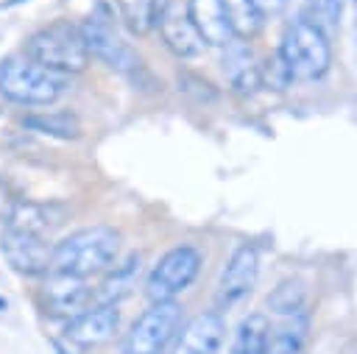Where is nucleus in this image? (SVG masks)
<instances>
[{
	"label": "nucleus",
	"instance_id": "obj_23",
	"mask_svg": "<svg viewBox=\"0 0 357 354\" xmlns=\"http://www.w3.org/2000/svg\"><path fill=\"white\" fill-rule=\"evenodd\" d=\"M343 8H346V0H304V14L301 17L329 36L340 28Z\"/></svg>",
	"mask_w": 357,
	"mask_h": 354
},
{
	"label": "nucleus",
	"instance_id": "obj_26",
	"mask_svg": "<svg viewBox=\"0 0 357 354\" xmlns=\"http://www.w3.org/2000/svg\"><path fill=\"white\" fill-rule=\"evenodd\" d=\"M20 3H28V0H6L3 8H11V6H20Z\"/></svg>",
	"mask_w": 357,
	"mask_h": 354
},
{
	"label": "nucleus",
	"instance_id": "obj_10",
	"mask_svg": "<svg viewBox=\"0 0 357 354\" xmlns=\"http://www.w3.org/2000/svg\"><path fill=\"white\" fill-rule=\"evenodd\" d=\"M0 251H3L6 262L22 276H47V270H50L53 243L47 237L22 234V231L3 226L0 229Z\"/></svg>",
	"mask_w": 357,
	"mask_h": 354
},
{
	"label": "nucleus",
	"instance_id": "obj_3",
	"mask_svg": "<svg viewBox=\"0 0 357 354\" xmlns=\"http://www.w3.org/2000/svg\"><path fill=\"white\" fill-rule=\"evenodd\" d=\"M22 56L64 75L84 72L89 64V53L81 39V31L70 22H50L36 33H31L25 39Z\"/></svg>",
	"mask_w": 357,
	"mask_h": 354
},
{
	"label": "nucleus",
	"instance_id": "obj_4",
	"mask_svg": "<svg viewBox=\"0 0 357 354\" xmlns=\"http://www.w3.org/2000/svg\"><path fill=\"white\" fill-rule=\"evenodd\" d=\"M279 56L287 64L293 81H318L329 72L332 64L329 36L304 17H298L284 28Z\"/></svg>",
	"mask_w": 357,
	"mask_h": 354
},
{
	"label": "nucleus",
	"instance_id": "obj_18",
	"mask_svg": "<svg viewBox=\"0 0 357 354\" xmlns=\"http://www.w3.org/2000/svg\"><path fill=\"white\" fill-rule=\"evenodd\" d=\"M220 3H223V14H226V25L231 31V39L251 42L262 31L265 17L257 11V6L251 0H220Z\"/></svg>",
	"mask_w": 357,
	"mask_h": 354
},
{
	"label": "nucleus",
	"instance_id": "obj_20",
	"mask_svg": "<svg viewBox=\"0 0 357 354\" xmlns=\"http://www.w3.org/2000/svg\"><path fill=\"white\" fill-rule=\"evenodd\" d=\"M268 337H271V323H268V318L259 315V312H254V315H248V318L240 321L229 354H265Z\"/></svg>",
	"mask_w": 357,
	"mask_h": 354
},
{
	"label": "nucleus",
	"instance_id": "obj_12",
	"mask_svg": "<svg viewBox=\"0 0 357 354\" xmlns=\"http://www.w3.org/2000/svg\"><path fill=\"white\" fill-rule=\"evenodd\" d=\"M226 337V323L220 312H201L181 323L176 340H173V354H218Z\"/></svg>",
	"mask_w": 357,
	"mask_h": 354
},
{
	"label": "nucleus",
	"instance_id": "obj_19",
	"mask_svg": "<svg viewBox=\"0 0 357 354\" xmlns=\"http://www.w3.org/2000/svg\"><path fill=\"white\" fill-rule=\"evenodd\" d=\"M22 125L28 131L45 134V137H56V139H78L81 137V125L73 114L67 111H33L22 117Z\"/></svg>",
	"mask_w": 357,
	"mask_h": 354
},
{
	"label": "nucleus",
	"instance_id": "obj_28",
	"mask_svg": "<svg viewBox=\"0 0 357 354\" xmlns=\"http://www.w3.org/2000/svg\"><path fill=\"white\" fill-rule=\"evenodd\" d=\"M0 309H6V298H0Z\"/></svg>",
	"mask_w": 357,
	"mask_h": 354
},
{
	"label": "nucleus",
	"instance_id": "obj_16",
	"mask_svg": "<svg viewBox=\"0 0 357 354\" xmlns=\"http://www.w3.org/2000/svg\"><path fill=\"white\" fill-rule=\"evenodd\" d=\"M139 276V254H131L123 262H114L106 273H100V282L95 284V301L98 304H120L134 287Z\"/></svg>",
	"mask_w": 357,
	"mask_h": 354
},
{
	"label": "nucleus",
	"instance_id": "obj_8",
	"mask_svg": "<svg viewBox=\"0 0 357 354\" xmlns=\"http://www.w3.org/2000/svg\"><path fill=\"white\" fill-rule=\"evenodd\" d=\"M36 298L45 315L59 318V321H73L98 304L95 284H89V279H75V276H61V273H47Z\"/></svg>",
	"mask_w": 357,
	"mask_h": 354
},
{
	"label": "nucleus",
	"instance_id": "obj_25",
	"mask_svg": "<svg viewBox=\"0 0 357 354\" xmlns=\"http://www.w3.org/2000/svg\"><path fill=\"white\" fill-rule=\"evenodd\" d=\"M251 3L257 6V11H259L262 17H276V14H282L284 6H287V0H251Z\"/></svg>",
	"mask_w": 357,
	"mask_h": 354
},
{
	"label": "nucleus",
	"instance_id": "obj_5",
	"mask_svg": "<svg viewBox=\"0 0 357 354\" xmlns=\"http://www.w3.org/2000/svg\"><path fill=\"white\" fill-rule=\"evenodd\" d=\"M204 254L195 245H176L159 256V262L145 276V298L151 304L176 301L201 273Z\"/></svg>",
	"mask_w": 357,
	"mask_h": 354
},
{
	"label": "nucleus",
	"instance_id": "obj_7",
	"mask_svg": "<svg viewBox=\"0 0 357 354\" xmlns=\"http://www.w3.org/2000/svg\"><path fill=\"white\" fill-rule=\"evenodd\" d=\"M78 31H81V39L86 45V53L92 59H98L100 64H106L109 70H114L120 75H128V78H134L145 70L142 59L114 33V28L106 17H92L89 14Z\"/></svg>",
	"mask_w": 357,
	"mask_h": 354
},
{
	"label": "nucleus",
	"instance_id": "obj_22",
	"mask_svg": "<svg viewBox=\"0 0 357 354\" xmlns=\"http://www.w3.org/2000/svg\"><path fill=\"white\" fill-rule=\"evenodd\" d=\"M265 354H307V321L304 315L290 318L271 332Z\"/></svg>",
	"mask_w": 357,
	"mask_h": 354
},
{
	"label": "nucleus",
	"instance_id": "obj_11",
	"mask_svg": "<svg viewBox=\"0 0 357 354\" xmlns=\"http://www.w3.org/2000/svg\"><path fill=\"white\" fill-rule=\"evenodd\" d=\"M259 276V254L251 243H243L229 256L220 282H218V307H234L240 298H245Z\"/></svg>",
	"mask_w": 357,
	"mask_h": 354
},
{
	"label": "nucleus",
	"instance_id": "obj_24",
	"mask_svg": "<svg viewBox=\"0 0 357 354\" xmlns=\"http://www.w3.org/2000/svg\"><path fill=\"white\" fill-rule=\"evenodd\" d=\"M257 72H259V89H287L290 84H293V78H290V70H287V64L282 61V56H279V50L273 53V56H268L265 61H259L257 64Z\"/></svg>",
	"mask_w": 357,
	"mask_h": 354
},
{
	"label": "nucleus",
	"instance_id": "obj_6",
	"mask_svg": "<svg viewBox=\"0 0 357 354\" xmlns=\"http://www.w3.org/2000/svg\"><path fill=\"white\" fill-rule=\"evenodd\" d=\"M181 329V304H151L123 334V354H165Z\"/></svg>",
	"mask_w": 357,
	"mask_h": 354
},
{
	"label": "nucleus",
	"instance_id": "obj_27",
	"mask_svg": "<svg viewBox=\"0 0 357 354\" xmlns=\"http://www.w3.org/2000/svg\"><path fill=\"white\" fill-rule=\"evenodd\" d=\"M354 39H357V0H354Z\"/></svg>",
	"mask_w": 357,
	"mask_h": 354
},
{
	"label": "nucleus",
	"instance_id": "obj_2",
	"mask_svg": "<svg viewBox=\"0 0 357 354\" xmlns=\"http://www.w3.org/2000/svg\"><path fill=\"white\" fill-rule=\"evenodd\" d=\"M70 89V75L47 70L25 56H11L0 67V95L20 106L56 103Z\"/></svg>",
	"mask_w": 357,
	"mask_h": 354
},
{
	"label": "nucleus",
	"instance_id": "obj_17",
	"mask_svg": "<svg viewBox=\"0 0 357 354\" xmlns=\"http://www.w3.org/2000/svg\"><path fill=\"white\" fill-rule=\"evenodd\" d=\"M114 8H117V17L128 33L145 36L156 28L162 0H114Z\"/></svg>",
	"mask_w": 357,
	"mask_h": 354
},
{
	"label": "nucleus",
	"instance_id": "obj_21",
	"mask_svg": "<svg viewBox=\"0 0 357 354\" xmlns=\"http://www.w3.org/2000/svg\"><path fill=\"white\" fill-rule=\"evenodd\" d=\"M268 307H271V312L284 315V318L304 315V307H307V287H304V282L301 279H282L271 290Z\"/></svg>",
	"mask_w": 357,
	"mask_h": 354
},
{
	"label": "nucleus",
	"instance_id": "obj_9",
	"mask_svg": "<svg viewBox=\"0 0 357 354\" xmlns=\"http://www.w3.org/2000/svg\"><path fill=\"white\" fill-rule=\"evenodd\" d=\"M120 329V307L117 304H95L78 318L64 323V343L70 348L86 351L106 346Z\"/></svg>",
	"mask_w": 357,
	"mask_h": 354
},
{
	"label": "nucleus",
	"instance_id": "obj_13",
	"mask_svg": "<svg viewBox=\"0 0 357 354\" xmlns=\"http://www.w3.org/2000/svg\"><path fill=\"white\" fill-rule=\"evenodd\" d=\"M156 28L162 33V42L167 45V50L178 59H195L204 53V39L198 36L195 25L190 22L187 11H181L178 6L173 3H162V11H159V20H156Z\"/></svg>",
	"mask_w": 357,
	"mask_h": 354
},
{
	"label": "nucleus",
	"instance_id": "obj_14",
	"mask_svg": "<svg viewBox=\"0 0 357 354\" xmlns=\"http://www.w3.org/2000/svg\"><path fill=\"white\" fill-rule=\"evenodd\" d=\"M64 220V209L56 203H31V201H14L6 212V229L33 234V237H50V231Z\"/></svg>",
	"mask_w": 357,
	"mask_h": 354
},
{
	"label": "nucleus",
	"instance_id": "obj_1",
	"mask_svg": "<svg viewBox=\"0 0 357 354\" xmlns=\"http://www.w3.org/2000/svg\"><path fill=\"white\" fill-rule=\"evenodd\" d=\"M120 231L112 226H86L64 240L53 243V256H50V270L47 273H61V276H75V279H92L106 273L120 254Z\"/></svg>",
	"mask_w": 357,
	"mask_h": 354
},
{
	"label": "nucleus",
	"instance_id": "obj_15",
	"mask_svg": "<svg viewBox=\"0 0 357 354\" xmlns=\"http://www.w3.org/2000/svg\"><path fill=\"white\" fill-rule=\"evenodd\" d=\"M187 17L195 25L198 36L204 39V45L212 47H229L231 45V31L226 25V14H223V3L220 0H187Z\"/></svg>",
	"mask_w": 357,
	"mask_h": 354
}]
</instances>
